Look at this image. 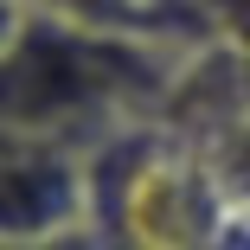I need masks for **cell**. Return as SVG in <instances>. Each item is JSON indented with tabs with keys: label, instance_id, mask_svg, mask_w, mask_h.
Segmentation results:
<instances>
[{
	"label": "cell",
	"instance_id": "cell-3",
	"mask_svg": "<svg viewBox=\"0 0 250 250\" xmlns=\"http://www.w3.org/2000/svg\"><path fill=\"white\" fill-rule=\"evenodd\" d=\"M147 7H161V0H39V13L90 26V32H116V39H122V26H154Z\"/></svg>",
	"mask_w": 250,
	"mask_h": 250
},
{
	"label": "cell",
	"instance_id": "cell-4",
	"mask_svg": "<svg viewBox=\"0 0 250 250\" xmlns=\"http://www.w3.org/2000/svg\"><path fill=\"white\" fill-rule=\"evenodd\" d=\"M212 13L225 20V32L237 39V52L250 58V0H212Z\"/></svg>",
	"mask_w": 250,
	"mask_h": 250
},
{
	"label": "cell",
	"instance_id": "cell-2",
	"mask_svg": "<svg viewBox=\"0 0 250 250\" xmlns=\"http://www.w3.org/2000/svg\"><path fill=\"white\" fill-rule=\"evenodd\" d=\"M83 231V173L58 141L7 147V244H45Z\"/></svg>",
	"mask_w": 250,
	"mask_h": 250
},
{
	"label": "cell",
	"instance_id": "cell-5",
	"mask_svg": "<svg viewBox=\"0 0 250 250\" xmlns=\"http://www.w3.org/2000/svg\"><path fill=\"white\" fill-rule=\"evenodd\" d=\"M7 250H103V237H90V231H64V237H45V244H7Z\"/></svg>",
	"mask_w": 250,
	"mask_h": 250
},
{
	"label": "cell",
	"instance_id": "cell-1",
	"mask_svg": "<svg viewBox=\"0 0 250 250\" xmlns=\"http://www.w3.org/2000/svg\"><path fill=\"white\" fill-rule=\"evenodd\" d=\"M147 90H161V64L147 45L20 7L13 39H7V128H13V141H58L64 128H83L96 109H116Z\"/></svg>",
	"mask_w": 250,
	"mask_h": 250
}]
</instances>
